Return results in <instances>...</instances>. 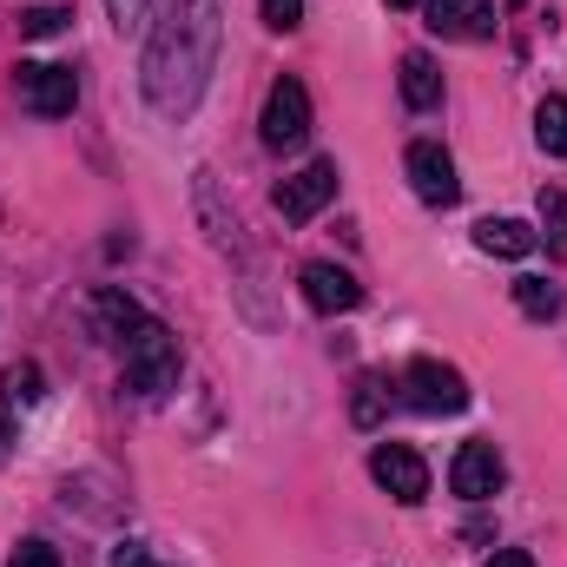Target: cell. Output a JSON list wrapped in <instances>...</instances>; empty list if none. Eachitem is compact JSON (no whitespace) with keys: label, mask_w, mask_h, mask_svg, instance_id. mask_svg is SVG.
<instances>
[{"label":"cell","mask_w":567,"mask_h":567,"mask_svg":"<svg viewBox=\"0 0 567 567\" xmlns=\"http://www.w3.org/2000/svg\"><path fill=\"white\" fill-rule=\"evenodd\" d=\"M218 33H225V7L218 0H172L165 20L145 40V106L158 120H192L212 73H218Z\"/></svg>","instance_id":"cell-1"},{"label":"cell","mask_w":567,"mask_h":567,"mask_svg":"<svg viewBox=\"0 0 567 567\" xmlns=\"http://www.w3.org/2000/svg\"><path fill=\"white\" fill-rule=\"evenodd\" d=\"M120 350H126V383H133L140 396H165V390H178V337H172L158 317H145Z\"/></svg>","instance_id":"cell-2"},{"label":"cell","mask_w":567,"mask_h":567,"mask_svg":"<svg viewBox=\"0 0 567 567\" xmlns=\"http://www.w3.org/2000/svg\"><path fill=\"white\" fill-rule=\"evenodd\" d=\"M403 396L423 410V416H462L468 410V377L455 363H435V357H416L403 370Z\"/></svg>","instance_id":"cell-3"},{"label":"cell","mask_w":567,"mask_h":567,"mask_svg":"<svg viewBox=\"0 0 567 567\" xmlns=\"http://www.w3.org/2000/svg\"><path fill=\"white\" fill-rule=\"evenodd\" d=\"M258 133H265L271 152H297V145L310 140V93H303V80L284 73L278 86L265 93V120H258Z\"/></svg>","instance_id":"cell-4"},{"label":"cell","mask_w":567,"mask_h":567,"mask_svg":"<svg viewBox=\"0 0 567 567\" xmlns=\"http://www.w3.org/2000/svg\"><path fill=\"white\" fill-rule=\"evenodd\" d=\"M330 198H337V158H310L303 172H290V178H284L271 205H278V218H290V225H310Z\"/></svg>","instance_id":"cell-5"},{"label":"cell","mask_w":567,"mask_h":567,"mask_svg":"<svg viewBox=\"0 0 567 567\" xmlns=\"http://www.w3.org/2000/svg\"><path fill=\"white\" fill-rule=\"evenodd\" d=\"M370 475H377V488H390L403 508L429 502V462L410 442H377V449H370Z\"/></svg>","instance_id":"cell-6"},{"label":"cell","mask_w":567,"mask_h":567,"mask_svg":"<svg viewBox=\"0 0 567 567\" xmlns=\"http://www.w3.org/2000/svg\"><path fill=\"white\" fill-rule=\"evenodd\" d=\"M13 73H20V100H27V113H40V120H66V113H73V100H80V80H73L66 66L20 60Z\"/></svg>","instance_id":"cell-7"},{"label":"cell","mask_w":567,"mask_h":567,"mask_svg":"<svg viewBox=\"0 0 567 567\" xmlns=\"http://www.w3.org/2000/svg\"><path fill=\"white\" fill-rule=\"evenodd\" d=\"M502 482H508V468H502V449H495V442H462V449H455L449 488H455L462 502H495Z\"/></svg>","instance_id":"cell-8"},{"label":"cell","mask_w":567,"mask_h":567,"mask_svg":"<svg viewBox=\"0 0 567 567\" xmlns=\"http://www.w3.org/2000/svg\"><path fill=\"white\" fill-rule=\"evenodd\" d=\"M403 165H410V185H416V198H423V205H435V212H449V205L462 198L455 158H449V152H442L435 140H416V145H410V158H403Z\"/></svg>","instance_id":"cell-9"},{"label":"cell","mask_w":567,"mask_h":567,"mask_svg":"<svg viewBox=\"0 0 567 567\" xmlns=\"http://www.w3.org/2000/svg\"><path fill=\"white\" fill-rule=\"evenodd\" d=\"M303 303H310V310H317V317H343V310H357V303H363V284L350 278V271H343V265H323V258H317V265H303Z\"/></svg>","instance_id":"cell-10"},{"label":"cell","mask_w":567,"mask_h":567,"mask_svg":"<svg viewBox=\"0 0 567 567\" xmlns=\"http://www.w3.org/2000/svg\"><path fill=\"white\" fill-rule=\"evenodd\" d=\"M429 33L442 40H488L495 33V0H423Z\"/></svg>","instance_id":"cell-11"},{"label":"cell","mask_w":567,"mask_h":567,"mask_svg":"<svg viewBox=\"0 0 567 567\" xmlns=\"http://www.w3.org/2000/svg\"><path fill=\"white\" fill-rule=\"evenodd\" d=\"M475 245H482L488 258H528V251L542 245V231L522 225V218H482V225H475Z\"/></svg>","instance_id":"cell-12"},{"label":"cell","mask_w":567,"mask_h":567,"mask_svg":"<svg viewBox=\"0 0 567 567\" xmlns=\"http://www.w3.org/2000/svg\"><path fill=\"white\" fill-rule=\"evenodd\" d=\"M403 106H416V113H429L435 100H442V73H435V60L429 53H403Z\"/></svg>","instance_id":"cell-13"},{"label":"cell","mask_w":567,"mask_h":567,"mask_svg":"<svg viewBox=\"0 0 567 567\" xmlns=\"http://www.w3.org/2000/svg\"><path fill=\"white\" fill-rule=\"evenodd\" d=\"M40 396H47L40 363H7V370H0V410H33Z\"/></svg>","instance_id":"cell-14"},{"label":"cell","mask_w":567,"mask_h":567,"mask_svg":"<svg viewBox=\"0 0 567 567\" xmlns=\"http://www.w3.org/2000/svg\"><path fill=\"white\" fill-rule=\"evenodd\" d=\"M93 317H100V330H106V337H120V343L145 323V310L126 297V290H100V297H93Z\"/></svg>","instance_id":"cell-15"},{"label":"cell","mask_w":567,"mask_h":567,"mask_svg":"<svg viewBox=\"0 0 567 567\" xmlns=\"http://www.w3.org/2000/svg\"><path fill=\"white\" fill-rule=\"evenodd\" d=\"M383 403H390V383L370 370V377H357V396H350V423L357 429H377L383 423Z\"/></svg>","instance_id":"cell-16"},{"label":"cell","mask_w":567,"mask_h":567,"mask_svg":"<svg viewBox=\"0 0 567 567\" xmlns=\"http://www.w3.org/2000/svg\"><path fill=\"white\" fill-rule=\"evenodd\" d=\"M535 140H542V152H555V158H567V100H542L535 106Z\"/></svg>","instance_id":"cell-17"},{"label":"cell","mask_w":567,"mask_h":567,"mask_svg":"<svg viewBox=\"0 0 567 567\" xmlns=\"http://www.w3.org/2000/svg\"><path fill=\"white\" fill-rule=\"evenodd\" d=\"M515 303H522L535 323H548V317L561 310V290H555L548 278H515Z\"/></svg>","instance_id":"cell-18"},{"label":"cell","mask_w":567,"mask_h":567,"mask_svg":"<svg viewBox=\"0 0 567 567\" xmlns=\"http://www.w3.org/2000/svg\"><path fill=\"white\" fill-rule=\"evenodd\" d=\"M542 238L567 251V192L561 185H542Z\"/></svg>","instance_id":"cell-19"},{"label":"cell","mask_w":567,"mask_h":567,"mask_svg":"<svg viewBox=\"0 0 567 567\" xmlns=\"http://www.w3.org/2000/svg\"><path fill=\"white\" fill-rule=\"evenodd\" d=\"M66 20H73L66 7H33V13H20V33L27 40H53V33H66Z\"/></svg>","instance_id":"cell-20"},{"label":"cell","mask_w":567,"mask_h":567,"mask_svg":"<svg viewBox=\"0 0 567 567\" xmlns=\"http://www.w3.org/2000/svg\"><path fill=\"white\" fill-rule=\"evenodd\" d=\"M258 13H265V27H278V33L303 27V0H258Z\"/></svg>","instance_id":"cell-21"},{"label":"cell","mask_w":567,"mask_h":567,"mask_svg":"<svg viewBox=\"0 0 567 567\" xmlns=\"http://www.w3.org/2000/svg\"><path fill=\"white\" fill-rule=\"evenodd\" d=\"M7 567H60V548H53V542H20V548L7 555Z\"/></svg>","instance_id":"cell-22"},{"label":"cell","mask_w":567,"mask_h":567,"mask_svg":"<svg viewBox=\"0 0 567 567\" xmlns=\"http://www.w3.org/2000/svg\"><path fill=\"white\" fill-rule=\"evenodd\" d=\"M106 13H113V27L126 33V27H140L145 20V0H106Z\"/></svg>","instance_id":"cell-23"},{"label":"cell","mask_w":567,"mask_h":567,"mask_svg":"<svg viewBox=\"0 0 567 567\" xmlns=\"http://www.w3.org/2000/svg\"><path fill=\"white\" fill-rule=\"evenodd\" d=\"M113 567H158V561H152V548H140V542H120L113 548Z\"/></svg>","instance_id":"cell-24"},{"label":"cell","mask_w":567,"mask_h":567,"mask_svg":"<svg viewBox=\"0 0 567 567\" xmlns=\"http://www.w3.org/2000/svg\"><path fill=\"white\" fill-rule=\"evenodd\" d=\"M482 567H535V555H528V548H495Z\"/></svg>","instance_id":"cell-25"},{"label":"cell","mask_w":567,"mask_h":567,"mask_svg":"<svg viewBox=\"0 0 567 567\" xmlns=\"http://www.w3.org/2000/svg\"><path fill=\"white\" fill-rule=\"evenodd\" d=\"M13 455V423H7V410H0V462Z\"/></svg>","instance_id":"cell-26"},{"label":"cell","mask_w":567,"mask_h":567,"mask_svg":"<svg viewBox=\"0 0 567 567\" xmlns=\"http://www.w3.org/2000/svg\"><path fill=\"white\" fill-rule=\"evenodd\" d=\"M390 7H416V0H390Z\"/></svg>","instance_id":"cell-27"}]
</instances>
